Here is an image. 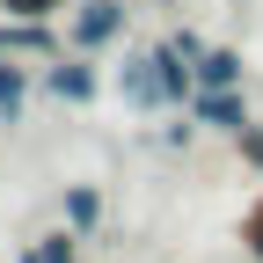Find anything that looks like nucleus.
<instances>
[{
    "label": "nucleus",
    "mask_w": 263,
    "mask_h": 263,
    "mask_svg": "<svg viewBox=\"0 0 263 263\" xmlns=\"http://www.w3.org/2000/svg\"><path fill=\"white\" fill-rule=\"evenodd\" d=\"M197 139H205V132H197V117H190V110H168V124H161V146H168V154H190Z\"/></svg>",
    "instance_id": "obj_9"
},
{
    "label": "nucleus",
    "mask_w": 263,
    "mask_h": 263,
    "mask_svg": "<svg viewBox=\"0 0 263 263\" xmlns=\"http://www.w3.org/2000/svg\"><path fill=\"white\" fill-rule=\"evenodd\" d=\"M29 95H37V73L22 66V51H0V124H22L29 117Z\"/></svg>",
    "instance_id": "obj_5"
},
{
    "label": "nucleus",
    "mask_w": 263,
    "mask_h": 263,
    "mask_svg": "<svg viewBox=\"0 0 263 263\" xmlns=\"http://www.w3.org/2000/svg\"><path fill=\"white\" fill-rule=\"evenodd\" d=\"M124 29H132V8H124V0H73V8H66V51L103 59L110 44H124Z\"/></svg>",
    "instance_id": "obj_1"
},
{
    "label": "nucleus",
    "mask_w": 263,
    "mask_h": 263,
    "mask_svg": "<svg viewBox=\"0 0 263 263\" xmlns=\"http://www.w3.org/2000/svg\"><path fill=\"white\" fill-rule=\"evenodd\" d=\"M161 44H168V51H183L190 66H197V51H205V37H197L190 22H176V29H168V37H161Z\"/></svg>",
    "instance_id": "obj_13"
},
{
    "label": "nucleus",
    "mask_w": 263,
    "mask_h": 263,
    "mask_svg": "<svg viewBox=\"0 0 263 263\" xmlns=\"http://www.w3.org/2000/svg\"><path fill=\"white\" fill-rule=\"evenodd\" d=\"M183 110L197 117V132H219V139H234V132L256 117L249 88H190V103H183Z\"/></svg>",
    "instance_id": "obj_4"
},
{
    "label": "nucleus",
    "mask_w": 263,
    "mask_h": 263,
    "mask_svg": "<svg viewBox=\"0 0 263 263\" xmlns=\"http://www.w3.org/2000/svg\"><path fill=\"white\" fill-rule=\"evenodd\" d=\"M37 88L51 95V103H66V110H88L95 103V95H103V66H95L88 51H51L44 66H37Z\"/></svg>",
    "instance_id": "obj_2"
},
{
    "label": "nucleus",
    "mask_w": 263,
    "mask_h": 263,
    "mask_svg": "<svg viewBox=\"0 0 263 263\" xmlns=\"http://www.w3.org/2000/svg\"><path fill=\"white\" fill-rule=\"evenodd\" d=\"M234 154H241V168H256V176H263V117H249V124L234 132Z\"/></svg>",
    "instance_id": "obj_11"
},
{
    "label": "nucleus",
    "mask_w": 263,
    "mask_h": 263,
    "mask_svg": "<svg viewBox=\"0 0 263 263\" xmlns=\"http://www.w3.org/2000/svg\"><path fill=\"white\" fill-rule=\"evenodd\" d=\"M241 249H249V256L263 263V197H256L249 212H241Z\"/></svg>",
    "instance_id": "obj_12"
},
{
    "label": "nucleus",
    "mask_w": 263,
    "mask_h": 263,
    "mask_svg": "<svg viewBox=\"0 0 263 263\" xmlns=\"http://www.w3.org/2000/svg\"><path fill=\"white\" fill-rule=\"evenodd\" d=\"M81 241H88V234H73V227L59 219L51 234H37V256H44V263H81Z\"/></svg>",
    "instance_id": "obj_8"
},
{
    "label": "nucleus",
    "mask_w": 263,
    "mask_h": 263,
    "mask_svg": "<svg viewBox=\"0 0 263 263\" xmlns=\"http://www.w3.org/2000/svg\"><path fill=\"white\" fill-rule=\"evenodd\" d=\"M73 0H0V15H15V22H59Z\"/></svg>",
    "instance_id": "obj_10"
},
{
    "label": "nucleus",
    "mask_w": 263,
    "mask_h": 263,
    "mask_svg": "<svg viewBox=\"0 0 263 263\" xmlns=\"http://www.w3.org/2000/svg\"><path fill=\"white\" fill-rule=\"evenodd\" d=\"M190 73H197V88H249V59L234 44H205Z\"/></svg>",
    "instance_id": "obj_6"
},
{
    "label": "nucleus",
    "mask_w": 263,
    "mask_h": 263,
    "mask_svg": "<svg viewBox=\"0 0 263 263\" xmlns=\"http://www.w3.org/2000/svg\"><path fill=\"white\" fill-rule=\"evenodd\" d=\"M110 88H117L124 110H139V117H168V88H161V59H154V44L124 51L117 73H110Z\"/></svg>",
    "instance_id": "obj_3"
},
{
    "label": "nucleus",
    "mask_w": 263,
    "mask_h": 263,
    "mask_svg": "<svg viewBox=\"0 0 263 263\" xmlns=\"http://www.w3.org/2000/svg\"><path fill=\"white\" fill-rule=\"evenodd\" d=\"M15 263H44V256H37V241H29V249H15Z\"/></svg>",
    "instance_id": "obj_14"
},
{
    "label": "nucleus",
    "mask_w": 263,
    "mask_h": 263,
    "mask_svg": "<svg viewBox=\"0 0 263 263\" xmlns=\"http://www.w3.org/2000/svg\"><path fill=\"white\" fill-rule=\"evenodd\" d=\"M0 51H8V15H0Z\"/></svg>",
    "instance_id": "obj_15"
},
{
    "label": "nucleus",
    "mask_w": 263,
    "mask_h": 263,
    "mask_svg": "<svg viewBox=\"0 0 263 263\" xmlns=\"http://www.w3.org/2000/svg\"><path fill=\"white\" fill-rule=\"evenodd\" d=\"M59 219L73 227V234H95V227H103V183H66L59 190Z\"/></svg>",
    "instance_id": "obj_7"
}]
</instances>
